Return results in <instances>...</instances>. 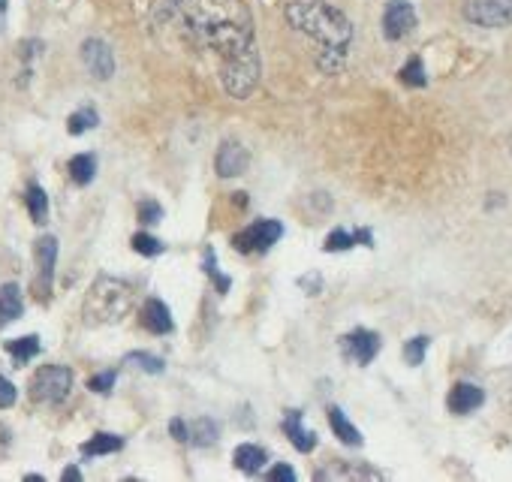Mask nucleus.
<instances>
[{"label": "nucleus", "instance_id": "f257e3e1", "mask_svg": "<svg viewBox=\"0 0 512 482\" xmlns=\"http://www.w3.org/2000/svg\"><path fill=\"white\" fill-rule=\"evenodd\" d=\"M190 37L214 52L217 79L232 100H247L263 76L253 19L244 0H172Z\"/></svg>", "mask_w": 512, "mask_h": 482}, {"label": "nucleus", "instance_id": "f03ea898", "mask_svg": "<svg viewBox=\"0 0 512 482\" xmlns=\"http://www.w3.org/2000/svg\"><path fill=\"white\" fill-rule=\"evenodd\" d=\"M287 22L293 31L305 34L308 40H314L320 46V58L317 67L326 76L341 73L347 52L353 46V22L326 0H296L284 10Z\"/></svg>", "mask_w": 512, "mask_h": 482}, {"label": "nucleus", "instance_id": "7ed1b4c3", "mask_svg": "<svg viewBox=\"0 0 512 482\" xmlns=\"http://www.w3.org/2000/svg\"><path fill=\"white\" fill-rule=\"evenodd\" d=\"M133 308V287L118 278H97L85 299V323L109 326L130 314Z\"/></svg>", "mask_w": 512, "mask_h": 482}, {"label": "nucleus", "instance_id": "20e7f679", "mask_svg": "<svg viewBox=\"0 0 512 482\" xmlns=\"http://www.w3.org/2000/svg\"><path fill=\"white\" fill-rule=\"evenodd\" d=\"M73 389V371L67 365H43L31 380V398L40 404H61Z\"/></svg>", "mask_w": 512, "mask_h": 482}, {"label": "nucleus", "instance_id": "39448f33", "mask_svg": "<svg viewBox=\"0 0 512 482\" xmlns=\"http://www.w3.org/2000/svg\"><path fill=\"white\" fill-rule=\"evenodd\" d=\"M461 13L476 28H509L512 0H467Z\"/></svg>", "mask_w": 512, "mask_h": 482}, {"label": "nucleus", "instance_id": "423d86ee", "mask_svg": "<svg viewBox=\"0 0 512 482\" xmlns=\"http://www.w3.org/2000/svg\"><path fill=\"white\" fill-rule=\"evenodd\" d=\"M281 235H284V226L278 220H256L247 229H241V232L232 235V245L241 254H250V251H260L263 254V251H269L275 245Z\"/></svg>", "mask_w": 512, "mask_h": 482}, {"label": "nucleus", "instance_id": "0eeeda50", "mask_svg": "<svg viewBox=\"0 0 512 482\" xmlns=\"http://www.w3.org/2000/svg\"><path fill=\"white\" fill-rule=\"evenodd\" d=\"M37 257V299H49L52 290V278H55V263H58V238L55 235H43L34 248Z\"/></svg>", "mask_w": 512, "mask_h": 482}, {"label": "nucleus", "instance_id": "6e6552de", "mask_svg": "<svg viewBox=\"0 0 512 482\" xmlns=\"http://www.w3.org/2000/svg\"><path fill=\"white\" fill-rule=\"evenodd\" d=\"M413 28H416L413 4H407V0H389L386 13H383V34H386V40L398 43L407 34H413Z\"/></svg>", "mask_w": 512, "mask_h": 482}, {"label": "nucleus", "instance_id": "1a4fd4ad", "mask_svg": "<svg viewBox=\"0 0 512 482\" xmlns=\"http://www.w3.org/2000/svg\"><path fill=\"white\" fill-rule=\"evenodd\" d=\"M82 61L97 82H109L115 76V55H112L106 40H97V37L85 40L82 43Z\"/></svg>", "mask_w": 512, "mask_h": 482}, {"label": "nucleus", "instance_id": "9d476101", "mask_svg": "<svg viewBox=\"0 0 512 482\" xmlns=\"http://www.w3.org/2000/svg\"><path fill=\"white\" fill-rule=\"evenodd\" d=\"M247 163H250V154H247V148H244L238 139H226V142L217 148L214 169H217V175H220V178L244 175V172H247Z\"/></svg>", "mask_w": 512, "mask_h": 482}, {"label": "nucleus", "instance_id": "9b49d317", "mask_svg": "<svg viewBox=\"0 0 512 482\" xmlns=\"http://www.w3.org/2000/svg\"><path fill=\"white\" fill-rule=\"evenodd\" d=\"M344 353L356 365H371V359L380 353V335H374L368 329H356L344 338Z\"/></svg>", "mask_w": 512, "mask_h": 482}, {"label": "nucleus", "instance_id": "f8f14e48", "mask_svg": "<svg viewBox=\"0 0 512 482\" xmlns=\"http://www.w3.org/2000/svg\"><path fill=\"white\" fill-rule=\"evenodd\" d=\"M446 404H449V410L455 416H467V413H473V410H479L485 404V392L476 383H455Z\"/></svg>", "mask_w": 512, "mask_h": 482}, {"label": "nucleus", "instance_id": "ddd939ff", "mask_svg": "<svg viewBox=\"0 0 512 482\" xmlns=\"http://www.w3.org/2000/svg\"><path fill=\"white\" fill-rule=\"evenodd\" d=\"M142 326L151 335H169L172 332V311L166 308V302L160 299H148L142 305Z\"/></svg>", "mask_w": 512, "mask_h": 482}, {"label": "nucleus", "instance_id": "4468645a", "mask_svg": "<svg viewBox=\"0 0 512 482\" xmlns=\"http://www.w3.org/2000/svg\"><path fill=\"white\" fill-rule=\"evenodd\" d=\"M284 431H287V437L293 440V446H296L299 452H314V449H317V434H314V431H308V428L302 425L299 410H290V413H287V419H284Z\"/></svg>", "mask_w": 512, "mask_h": 482}, {"label": "nucleus", "instance_id": "2eb2a0df", "mask_svg": "<svg viewBox=\"0 0 512 482\" xmlns=\"http://www.w3.org/2000/svg\"><path fill=\"white\" fill-rule=\"evenodd\" d=\"M353 245H365V248H371L374 245V238H371V232L368 229H356V232H347V229H335L329 238H326V245H323V251H350Z\"/></svg>", "mask_w": 512, "mask_h": 482}, {"label": "nucleus", "instance_id": "dca6fc26", "mask_svg": "<svg viewBox=\"0 0 512 482\" xmlns=\"http://www.w3.org/2000/svg\"><path fill=\"white\" fill-rule=\"evenodd\" d=\"M25 311V302H22V290L16 284H4L0 287V323H10V320H19Z\"/></svg>", "mask_w": 512, "mask_h": 482}, {"label": "nucleus", "instance_id": "f3484780", "mask_svg": "<svg viewBox=\"0 0 512 482\" xmlns=\"http://www.w3.org/2000/svg\"><path fill=\"white\" fill-rule=\"evenodd\" d=\"M329 425H332L335 437H341V443H347V446H362V434H359V428L344 416V410H341V407H329Z\"/></svg>", "mask_w": 512, "mask_h": 482}, {"label": "nucleus", "instance_id": "a211bd4d", "mask_svg": "<svg viewBox=\"0 0 512 482\" xmlns=\"http://www.w3.org/2000/svg\"><path fill=\"white\" fill-rule=\"evenodd\" d=\"M266 464V449H260L256 443H241L235 449V467L244 473H260Z\"/></svg>", "mask_w": 512, "mask_h": 482}, {"label": "nucleus", "instance_id": "6ab92c4d", "mask_svg": "<svg viewBox=\"0 0 512 482\" xmlns=\"http://www.w3.org/2000/svg\"><path fill=\"white\" fill-rule=\"evenodd\" d=\"M217 440H220V425H217V419L202 416V419H196V422L190 425V443H196V446H214Z\"/></svg>", "mask_w": 512, "mask_h": 482}, {"label": "nucleus", "instance_id": "aec40b11", "mask_svg": "<svg viewBox=\"0 0 512 482\" xmlns=\"http://www.w3.org/2000/svg\"><path fill=\"white\" fill-rule=\"evenodd\" d=\"M317 479H380V473L371 470V467H359V470H356V467H347L344 461H338V467L320 470Z\"/></svg>", "mask_w": 512, "mask_h": 482}, {"label": "nucleus", "instance_id": "412c9836", "mask_svg": "<svg viewBox=\"0 0 512 482\" xmlns=\"http://www.w3.org/2000/svg\"><path fill=\"white\" fill-rule=\"evenodd\" d=\"M124 446V440L118 434H94L85 446H82V455L94 458V455H109V452H118Z\"/></svg>", "mask_w": 512, "mask_h": 482}, {"label": "nucleus", "instance_id": "4be33fe9", "mask_svg": "<svg viewBox=\"0 0 512 482\" xmlns=\"http://www.w3.org/2000/svg\"><path fill=\"white\" fill-rule=\"evenodd\" d=\"M94 172H97V157L94 154H76L70 160V178L76 184H91L94 181Z\"/></svg>", "mask_w": 512, "mask_h": 482}, {"label": "nucleus", "instance_id": "5701e85b", "mask_svg": "<svg viewBox=\"0 0 512 482\" xmlns=\"http://www.w3.org/2000/svg\"><path fill=\"white\" fill-rule=\"evenodd\" d=\"M7 350H10V356L16 359V365H28V362L40 353V338H37V335H28V338L10 341Z\"/></svg>", "mask_w": 512, "mask_h": 482}, {"label": "nucleus", "instance_id": "b1692460", "mask_svg": "<svg viewBox=\"0 0 512 482\" xmlns=\"http://www.w3.org/2000/svg\"><path fill=\"white\" fill-rule=\"evenodd\" d=\"M25 199H28V211H31L34 223H46V217H49V196H46V190L40 184H31Z\"/></svg>", "mask_w": 512, "mask_h": 482}, {"label": "nucleus", "instance_id": "393cba45", "mask_svg": "<svg viewBox=\"0 0 512 482\" xmlns=\"http://www.w3.org/2000/svg\"><path fill=\"white\" fill-rule=\"evenodd\" d=\"M398 79L410 88H425L428 85V76H425V67H422V58H410L407 67H401Z\"/></svg>", "mask_w": 512, "mask_h": 482}, {"label": "nucleus", "instance_id": "a878e982", "mask_svg": "<svg viewBox=\"0 0 512 482\" xmlns=\"http://www.w3.org/2000/svg\"><path fill=\"white\" fill-rule=\"evenodd\" d=\"M97 124H100V115H97L94 109H79L76 115H70L67 130H70L73 136H82L85 130H94Z\"/></svg>", "mask_w": 512, "mask_h": 482}, {"label": "nucleus", "instance_id": "bb28decb", "mask_svg": "<svg viewBox=\"0 0 512 482\" xmlns=\"http://www.w3.org/2000/svg\"><path fill=\"white\" fill-rule=\"evenodd\" d=\"M428 344H431V338H428V335H416V338H410V341H407V347H404V359H407V365H422V362H425V353H428Z\"/></svg>", "mask_w": 512, "mask_h": 482}, {"label": "nucleus", "instance_id": "cd10ccee", "mask_svg": "<svg viewBox=\"0 0 512 482\" xmlns=\"http://www.w3.org/2000/svg\"><path fill=\"white\" fill-rule=\"evenodd\" d=\"M124 362L139 368V371H145V374H163V359H157L151 353H130Z\"/></svg>", "mask_w": 512, "mask_h": 482}, {"label": "nucleus", "instance_id": "c85d7f7f", "mask_svg": "<svg viewBox=\"0 0 512 482\" xmlns=\"http://www.w3.org/2000/svg\"><path fill=\"white\" fill-rule=\"evenodd\" d=\"M133 251L142 254V257H157V254L163 251V245H160V241H157L154 235L139 232V235H133Z\"/></svg>", "mask_w": 512, "mask_h": 482}, {"label": "nucleus", "instance_id": "c756f323", "mask_svg": "<svg viewBox=\"0 0 512 482\" xmlns=\"http://www.w3.org/2000/svg\"><path fill=\"white\" fill-rule=\"evenodd\" d=\"M160 217H163V208L157 202H151V199L139 202V220L142 223H160Z\"/></svg>", "mask_w": 512, "mask_h": 482}, {"label": "nucleus", "instance_id": "7c9ffc66", "mask_svg": "<svg viewBox=\"0 0 512 482\" xmlns=\"http://www.w3.org/2000/svg\"><path fill=\"white\" fill-rule=\"evenodd\" d=\"M205 272L214 278V284H217V293H226L229 290V278H223L220 272H217V263H214V251H208L205 254Z\"/></svg>", "mask_w": 512, "mask_h": 482}, {"label": "nucleus", "instance_id": "2f4dec72", "mask_svg": "<svg viewBox=\"0 0 512 482\" xmlns=\"http://www.w3.org/2000/svg\"><path fill=\"white\" fill-rule=\"evenodd\" d=\"M115 380H118V374H115V371H106V374H97V377H91V383H88V386H91L94 392L106 395V392H112Z\"/></svg>", "mask_w": 512, "mask_h": 482}, {"label": "nucleus", "instance_id": "473e14b6", "mask_svg": "<svg viewBox=\"0 0 512 482\" xmlns=\"http://www.w3.org/2000/svg\"><path fill=\"white\" fill-rule=\"evenodd\" d=\"M13 404H16V386L7 377H0V407H13Z\"/></svg>", "mask_w": 512, "mask_h": 482}, {"label": "nucleus", "instance_id": "72a5a7b5", "mask_svg": "<svg viewBox=\"0 0 512 482\" xmlns=\"http://www.w3.org/2000/svg\"><path fill=\"white\" fill-rule=\"evenodd\" d=\"M269 479H272V482H296V470L287 467V464H275V467L269 470Z\"/></svg>", "mask_w": 512, "mask_h": 482}, {"label": "nucleus", "instance_id": "f704fd0d", "mask_svg": "<svg viewBox=\"0 0 512 482\" xmlns=\"http://www.w3.org/2000/svg\"><path fill=\"white\" fill-rule=\"evenodd\" d=\"M169 434H172L178 443H187V440H190V425H184V419H172V422H169Z\"/></svg>", "mask_w": 512, "mask_h": 482}, {"label": "nucleus", "instance_id": "c9c22d12", "mask_svg": "<svg viewBox=\"0 0 512 482\" xmlns=\"http://www.w3.org/2000/svg\"><path fill=\"white\" fill-rule=\"evenodd\" d=\"M61 479H64V482H79V479H82V470H79V467H67V470L61 473Z\"/></svg>", "mask_w": 512, "mask_h": 482}, {"label": "nucleus", "instance_id": "e433bc0d", "mask_svg": "<svg viewBox=\"0 0 512 482\" xmlns=\"http://www.w3.org/2000/svg\"><path fill=\"white\" fill-rule=\"evenodd\" d=\"M7 13V0H0V16H4Z\"/></svg>", "mask_w": 512, "mask_h": 482}]
</instances>
